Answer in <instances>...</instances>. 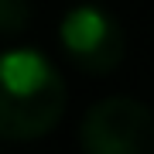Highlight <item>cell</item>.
<instances>
[{
    "instance_id": "obj_1",
    "label": "cell",
    "mask_w": 154,
    "mask_h": 154,
    "mask_svg": "<svg viewBox=\"0 0 154 154\" xmlns=\"http://www.w3.org/2000/svg\"><path fill=\"white\" fill-rule=\"evenodd\" d=\"M65 82L41 51L14 48L0 55V137L38 140L65 113Z\"/></svg>"
},
{
    "instance_id": "obj_2",
    "label": "cell",
    "mask_w": 154,
    "mask_h": 154,
    "mask_svg": "<svg viewBox=\"0 0 154 154\" xmlns=\"http://www.w3.org/2000/svg\"><path fill=\"white\" fill-rule=\"evenodd\" d=\"M79 144L89 154H151L154 113L130 96L99 99L82 116Z\"/></svg>"
},
{
    "instance_id": "obj_3",
    "label": "cell",
    "mask_w": 154,
    "mask_h": 154,
    "mask_svg": "<svg viewBox=\"0 0 154 154\" xmlns=\"http://www.w3.org/2000/svg\"><path fill=\"white\" fill-rule=\"evenodd\" d=\"M58 41L65 55L89 75H110L127 51V38L116 17L93 4H79L62 17Z\"/></svg>"
},
{
    "instance_id": "obj_4",
    "label": "cell",
    "mask_w": 154,
    "mask_h": 154,
    "mask_svg": "<svg viewBox=\"0 0 154 154\" xmlns=\"http://www.w3.org/2000/svg\"><path fill=\"white\" fill-rule=\"evenodd\" d=\"M31 21L28 0H0V34H21Z\"/></svg>"
}]
</instances>
